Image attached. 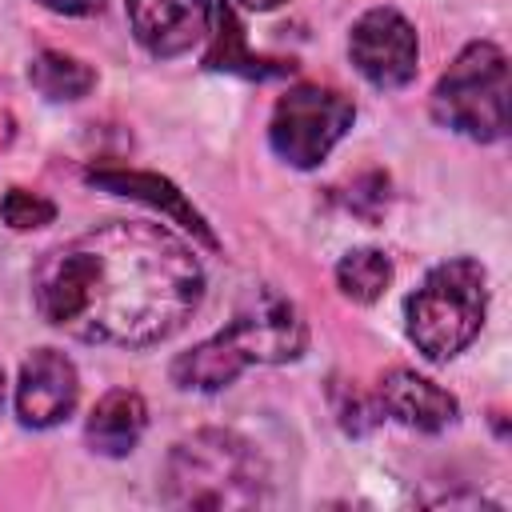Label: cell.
I'll list each match as a JSON object with an SVG mask.
<instances>
[{"mask_svg":"<svg viewBox=\"0 0 512 512\" xmlns=\"http://www.w3.org/2000/svg\"><path fill=\"white\" fill-rule=\"evenodd\" d=\"M268 492V464L232 428H200L164 460V500L172 508H256Z\"/></svg>","mask_w":512,"mask_h":512,"instance_id":"3","label":"cell"},{"mask_svg":"<svg viewBox=\"0 0 512 512\" xmlns=\"http://www.w3.org/2000/svg\"><path fill=\"white\" fill-rule=\"evenodd\" d=\"M80 396L76 364L56 348H36L20 364L16 380V416L24 428H56L72 416Z\"/></svg>","mask_w":512,"mask_h":512,"instance_id":"8","label":"cell"},{"mask_svg":"<svg viewBox=\"0 0 512 512\" xmlns=\"http://www.w3.org/2000/svg\"><path fill=\"white\" fill-rule=\"evenodd\" d=\"M376 400L392 420H400L416 432H444L456 420V396L444 392L440 384H432L428 376H416L412 368L384 372Z\"/></svg>","mask_w":512,"mask_h":512,"instance_id":"10","label":"cell"},{"mask_svg":"<svg viewBox=\"0 0 512 512\" xmlns=\"http://www.w3.org/2000/svg\"><path fill=\"white\" fill-rule=\"evenodd\" d=\"M204 268L172 228L148 220L96 224L52 248L32 272L36 312L84 344L148 348L196 312Z\"/></svg>","mask_w":512,"mask_h":512,"instance_id":"1","label":"cell"},{"mask_svg":"<svg viewBox=\"0 0 512 512\" xmlns=\"http://www.w3.org/2000/svg\"><path fill=\"white\" fill-rule=\"evenodd\" d=\"M0 216H4L8 228L28 232V228H44V224H52V220H56V204L44 200V196H36V192L12 188V192H4V200H0Z\"/></svg>","mask_w":512,"mask_h":512,"instance_id":"15","label":"cell"},{"mask_svg":"<svg viewBox=\"0 0 512 512\" xmlns=\"http://www.w3.org/2000/svg\"><path fill=\"white\" fill-rule=\"evenodd\" d=\"M124 12L136 44L156 60H172L208 36L212 0H124Z\"/></svg>","mask_w":512,"mask_h":512,"instance_id":"9","label":"cell"},{"mask_svg":"<svg viewBox=\"0 0 512 512\" xmlns=\"http://www.w3.org/2000/svg\"><path fill=\"white\" fill-rule=\"evenodd\" d=\"M0 408H4V368H0Z\"/></svg>","mask_w":512,"mask_h":512,"instance_id":"19","label":"cell"},{"mask_svg":"<svg viewBox=\"0 0 512 512\" xmlns=\"http://www.w3.org/2000/svg\"><path fill=\"white\" fill-rule=\"evenodd\" d=\"M432 116L440 128L492 144L508 132V56L476 40L468 44L432 88Z\"/></svg>","mask_w":512,"mask_h":512,"instance_id":"5","label":"cell"},{"mask_svg":"<svg viewBox=\"0 0 512 512\" xmlns=\"http://www.w3.org/2000/svg\"><path fill=\"white\" fill-rule=\"evenodd\" d=\"M28 80H32V88H36L40 96H48V100H80V96L92 92L96 72H92L84 60L48 48V52H36V56H32Z\"/></svg>","mask_w":512,"mask_h":512,"instance_id":"13","label":"cell"},{"mask_svg":"<svg viewBox=\"0 0 512 512\" xmlns=\"http://www.w3.org/2000/svg\"><path fill=\"white\" fill-rule=\"evenodd\" d=\"M336 416H340L344 432H352V436H364L368 428H376V420L384 416V408H380V400H368V396L352 392V396H344V400L336 404Z\"/></svg>","mask_w":512,"mask_h":512,"instance_id":"16","label":"cell"},{"mask_svg":"<svg viewBox=\"0 0 512 512\" xmlns=\"http://www.w3.org/2000/svg\"><path fill=\"white\" fill-rule=\"evenodd\" d=\"M88 180L100 184V188H112V192H120V196H136V200L156 204L160 212H168L172 220H180L184 228H192L208 248H216L212 228H208L204 216L184 200V192H176L172 180H164V176H156V172H124V168H88Z\"/></svg>","mask_w":512,"mask_h":512,"instance_id":"12","label":"cell"},{"mask_svg":"<svg viewBox=\"0 0 512 512\" xmlns=\"http://www.w3.org/2000/svg\"><path fill=\"white\" fill-rule=\"evenodd\" d=\"M144 428H148V408H144L140 392L112 388L96 400V408L84 424V436H88L92 452H100V456H128L140 444Z\"/></svg>","mask_w":512,"mask_h":512,"instance_id":"11","label":"cell"},{"mask_svg":"<svg viewBox=\"0 0 512 512\" xmlns=\"http://www.w3.org/2000/svg\"><path fill=\"white\" fill-rule=\"evenodd\" d=\"M352 120H356V104L344 92L324 84H296L276 100L268 140L272 152L292 168H316L344 140Z\"/></svg>","mask_w":512,"mask_h":512,"instance_id":"6","label":"cell"},{"mask_svg":"<svg viewBox=\"0 0 512 512\" xmlns=\"http://www.w3.org/2000/svg\"><path fill=\"white\" fill-rule=\"evenodd\" d=\"M36 4H44L48 12H60V16H92V12H100L108 0H36Z\"/></svg>","mask_w":512,"mask_h":512,"instance_id":"17","label":"cell"},{"mask_svg":"<svg viewBox=\"0 0 512 512\" xmlns=\"http://www.w3.org/2000/svg\"><path fill=\"white\" fill-rule=\"evenodd\" d=\"M244 8H252V12H268V8H276V4H284V0H240Z\"/></svg>","mask_w":512,"mask_h":512,"instance_id":"18","label":"cell"},{"mask_svg":"<svg viewBox=\"0 0 512 512\" xmlns=\"http://www.w3.org/2000/svg\"><path fill=\"white\" fill-rule=\"evenodd\" d=\"M348 56L372 88H384V92L404 88L416 80V68H420L416 28L396 8H368L352 24Z\"/></svg>","mask_w":512,"mask_h":512,"instance_id":"7","label":"cell"},{"mask_svg":"<svg viewBox=\"0 0 512 512\" xmlns=\"http://www.w3.org/2000/svg\"><path fill=\"white\" fill-rule=\"evenodd\" d=\"M408 340L424 360H452L464 352L488 312V272L472 256L436 264L408 296Z\"/></svg>","mask_w":512,"mask_h":512,"instance_id":"4","label":"cell"},{"mask_svg":"<svg viewBox=\"0 0 512 512\" xmlns=\"http://www.w3.org/2000/svg\"><path fill=\"white\" fill-rule=\"evenodd\" d=\"M336 284L352 304H376L392 284V260L380 248H352L336 264Z\"/></svg>","mask_w":512,"mask_h":512,"instance_id":"14","label":"cell"},{"mask_svg":"<svg viewBox=\"0 0 512 512\" xmlns=\"http://www.w3.org/2000/svg\"><path fill=\"white\" fill-rule=\"evenodd\" d=\"M304 348H308V324H304L300 308L288 296L260 288L236 308V316L216 336H208L192 352L176 356L172 380L192 392H220L244 368L288 364V360H300Z\"/></svg>","mask_w":512,"mask_h":512,"instance_id":"2","label":"cell"}]
</instances>
